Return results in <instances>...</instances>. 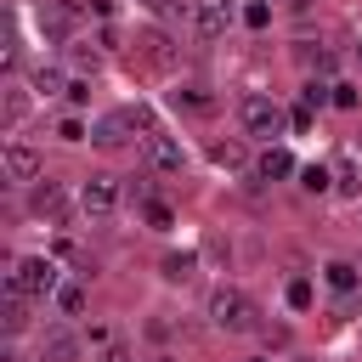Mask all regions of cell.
Returning a JSON list of instances; mask_svg holds the SVG:
<instances>
[{
  "label": "cell",
  "instance_id": "6da1fadb",
  "mask_svg": "<svg viewBox=\"0 0 362 362\" xmlns=\"http://www.w3.org/2000/svg\"><path fill=\"white\" fill-rule=\"evenodd\" d=\"M153 130H158V124H153V107H141V102H130V107H113V113H102V119L90 124V141L113 153V147H124L130 136L141 141V136H153Z\"/></svg>",
  "mask_w": 362,
  "mask_h": 362
},
{
  "label": "cell",
  "instance_id": "7a4b0ae2",
  "mask_svg": "<svg viewBox=\"0 0 362 362\" xmlns=\"http://www.w3.org/2000/svg\"><path fill=\"white\" fill-rule=\"evenodd\" d=\"M62 288V272H57V260H45V255H23L11 272H6V294H28V300H51Z\"/></svg>",
  "mask_w": 362,
  "mask_h": 362
},
{
  "label": "cell",
  "instance_id": "3957f363",
  "mask_svg": "<svg viewBox=\"0 0 362 362\" xmlns=\"http://www.w3.org/2000/svg\"><path fill=\"white\" fill-rule=\"evenodd\" d=\"M209 322H215L221 334H249V328H255V300H249L243 288H226V283H221V288L209 294Z\"/></svg>",
  "mask_w": 362,
  "mask_h": 362
},
{
  "label": "cell",
  "instance_id": "277c9868",
  "mask_svg": "<svg viewBox=\"0 0 362 362\" xmlns=\"http://www.w3.org/2000/svg\"><path fill=\"white\" fill-rule=\"evenodd\" d=\"M79 23H85L79 0H40V34H45V45H68L79 34Z\"/></svg>",
  "mask_w": 362,
  "mask_h": 362
},
{
  "label": "cell",
  "instance_id": "5b68a950",
  "mask_svg": "<svg viewBox=\"0 0 362 362\" xmlns=\"http://www.w3.org/2000/svg\"><path fill=\"white\" fill-rule=\"evenodd\" d=\"M238 119H243L249 136H266V141L283 136V124H288V113H283L272 96H243V102H238Z\"/></svg>",
  "mask_w": 362,
  "mask_h": 362
},
{
  "label": "cell",
  "instance_id": "8992f818",
  "mask_svg": "<svg viewBox=\"0 0 362 362\" xmlns=\"http://www.w3.org/2000/svg\"><path fill=\"white\" fill-rule=\"evenodd\" d=\"M187 17H192V34H198V40H221V34L232 28L238 6H232V0H192Z\"/></svg>",
  "mask_w": 362,
  "mask_h": 362
},
{
  "label": "cell",
  "instance_id": "52a82bcc",
  "mask_svg": "<svg viewBox=\"0 0 362 362\" xmlns=\"http://www.w3.org/2000/svg\"><path fill=\"white\" fill-rule=\"evenodd\" d=\"M141 164L158 170V175H170V170L187 164V153H181V141H175L170 130H153V136H141Z\"/></svg>",
  "mask_w": 362,
  "mask_h": 362
},
{
  "label": "cell",
  "instance_id": "ba28073f",
  "mask_svg": "<svg viewBox=\"0 0 362 362\" xmlns=\"http://www.w3.org/2000/svg\"><path fill=\"white\" fill-rule=\"evenodd\" d=\"M113 204H119V181H113V175H85V181H79V209H85L90 221H107Z\"/></svg>",
  "mask_w": 362,
  "mask_h": 362
},
{
  "label": "cell",
  "instance_id": "9c48e42d",
  "mask_svg": "<svg viewBox=\"0 0 362 362\" xmlns=\"http://www.w3.org/2000/svg\"><path fill=\"white\" fill-rule=\"evenodd\" d=\"M0 158H6V181H17V187H23V181H40V153H34L28 141H6Z\"/></svg>",
  "mask_w": 362,
  "mask_h": 362
},
{
  "label": "cell",
  "instance_id": "30bf717a",
  "mask_svg": "<svg viewBox=\"0 0 362 362\" xmlns=\"http://www.w3.org/2000/svg\"><path fill=\"white\" fill-rule=\"evenodd\" d=\"M28 209H34V215H45V221H68V192H62L57 181H40V187H34V198H28Z\"/></svg>",
  "mask_w": 362,
  "mask_h": 362
},
{
  "label": "cell",
  "instance_id": "8fae6325",
  "mask_svg": "<svg viewBox=\"0 0 362 362\" xmlns=\"http://www.w3.org/2000/svg\"><path fill=\"white\" fill-rule=\"evenodd\" d=\"M136 51H141V62H147V68H175V51H170V40H164L158 28L136 34Z\"/></svg>",
  "mask_w": 362,
  "mask_h": 362
},
{
  "label": "cell",
  "instance_id": "7c38bea8",
  "mask_svg": "<svg viewBox=\"0 0 362 362\" xmlns=\"http://www.w3.org/2000/svg\"><path fill=\"white\" fill-rule=\"evenodd\" d=\"M68 85H74V79H68L57 62H40V68L28 74V90H34V96H68Z\"/></svg>",
  "mask_w": 362,
  "mask_h": 362
},
{
  "label": "cell",
  "instance_id": "4fadbf2b",
  "mask_svg": "<svg viewBox=\"0 0 362 362\" xmlns=\"http://www.w3.org/2000/svg\"><path fill=\"white\" fill-rule=\"evenodd\" d=\"M294 170H300V164H294L288 147H266V153L255 158V175H260V181H283V175H294Z\"/></svg>",
  "mask_w": 362,
  "mask_h": 362
},
{
  "label": "cell",
  "instance_id": "5bb4252c",
  "mask_svg": "<svg viewBox=\"0 0 362 362\" xmlns=\"http://www.w3.org/2000/svg\"><path fill=\"white\" fill-rule=\"evenodd\" d=\"M45 362H79V334L74 328H45Z\"/></svg>",
  "mask_w": 362,
  "mask_h": 362
},
{
  "label": "cell",
  "instance_id": "9a60e30c",
  "mask_svg": "<svg viewBox=\"0 0 362 362\" xmlns=\"http://www.w3.org/2000/svg\"><path fill=\"white\" fill-rule=\"evenodd\" d=\"M170 107H175V113H209L215 96H209L204 85H175V90H170Z\"/></svg>",
  "mask_w": 362,
  "mask_h": 362
},
{
  "label": "cell",
  "instance_id": "2e32d148",
  "mask_svg": "<svg viewBox=\"0 0 362 362\" xmlns=\"http://www.w3.org/2000/svg\"><path fill=\"white\" fill-rule=\"evenodd\" d=\"M164 283H192V272H198V255L192 249H181V255H164Z\"/></svg>",
  "mask_w": 362,
  "mask_h": 362
},
{
  "label": "cell",
  "instance_id": "e0dca14e",
  "mask_svg": "<svg viewBox=\"0 0 362 362\" xmlns=\"http://www.w3.org/2000/svg\"><path fill=\"white\" fill-rule=\"evenodd\" d=\"M322 283H328L334 294H351L362 277H356V266H351V260H328V266H322Z\"/></svg>",
  "mask_w": 362,
  "mask_h": 362
},
{
  "label": "cell",
  "instance_id": "ac0fdd59",
  "mask_svg": "<svg viewBox=\"0 0 362 362\" xmlns=\"http://www.w3.org/2000/svg\"><path fill=\"white\" fill-rule=\"evenodd\" d=\"M356 187H362V164H356V158H334V192L351 198Z\"/></svg>",
  "mask_w": 362,
  "mask_h": 362
},
{
  "label": "cell",
  "instance_id": "d6986e66",
  "mask_svg": "<svg viewBox=\"0 0 362 362\" xmlns=\"http://www.w3.org/2000/svg\"><path fill=\"white\" fill-rule=\"evenodd\" d=\"M0 317H6V334H23L28 328V294H6Z\"/></svg>",
  "mask_w": 362,
  "mask_h": 362
},
{
  "label": "cell",
  "instance_id": "ffe728a7",
  "mask_svg": "<svg viewBox=\"0 0 362 362\" xmlns=\"http://www.w3.org/2000/svg\"><path fill=\"white\" fill-rule=\"evenodd\" d=\"M0 119H6V130H17V124L28 119V90H23V85L6 90V113H0Z\"/></svg>",
  "mask_w": 362,
  "mask_h": 362
},
{
  "label": "cell",
  "instance_id": "44dd1931",
  "mask_svg": "<svg viewBox=\"0 0 362 362\" xmlns=\"http://www.w3.org/2000/svg\"><path fill=\"white\" fill-rule=\"evenodd\" d=\"M51 300H57V311H62V317H79V311H85V288H79V283H62Z\"/></svg>",
  "mask_w": 362,
  "mask_h": 362
},
{
  "label": "cell",
  "instance_id": "7402d4cb",
  "mask_svg": "<svg viewBox=\"0 0 362 362\" xmlns=\"http://www.w3.org/2000/svg\"><path fill=\"white\" fill-rule=\"evenodd\" d=\"M300 187H305V192H328V187H334V170H328V164H305V170H300Z\"/></svg>",
  "mask_w": 362,
  "mask_h": 362
},
{
  "label": "cell",
  "instance_id": "603a6c76",
  "mask_svg": "<svg viewBox=\"0 0 362 362\" xmlns=\"http://www.w3.org/2000/svg\"><path fill=\"white\" fill-rule=\"evenodd\" d=\"M294 57H300L305 68H317V74H328V68H334V57H328L322 45H311V40H300V51H294Z\"/></svg>",
  "mask_w": 362,
  "mask_h": 362
},
{
  "label": "cell",
  "instance_id": "cb8c5ba5",
  "mask_svg": "<svg viewBox=\"0 0 362 362\" xmlns=\"http://www.w3.org/2000/svg\"><path fill=\"white\" fill-rule=\"evenodd\" d=\"M283 300H288V305H294V311H311V300H317V288H311V283H305V277H294V283H288V288H283Z\"/></svg>",
  "mask_w": 362,
  "mask_h": 362
},
{
  "label": "cell",
  "instance_id": "d4e9b609",
  "mask_svg": "<svg viewBox=\"0 0 362 362\" xmlns=\"http://www.w3.org/2000/svg\"><path fill=\"white\" fill-rule=\"evenodd\" d=\"M141 215H147V226H158V232H164V226H175V209H170V204H158V198H147V204H141Z\"/></svg>",
  "mask_w": 362,
  "mask_h": 362
},
{
  "label": "cell",
  "instance_id": "484cf974",
  "mask_svg": "<svg viewBox=\"0 0 362 362\" xmlns=\"http://www.w3.org/2000/svg\"><path fill=\"white\" fill-rule=\"evenodd\" d=\"M334 102V85L328 79H305V107H328Z\"/></svg>",
  "mask_w": 362,
  "mask_h": 362
},
{
  "label": "cell",
  "instance_id": "4316f807",
  "mask_svg": "<svg viewBox=\"0 0 362 362\" xmlns=\"http://www.w3.org/2000/svg\"><path fill=\"white\" fill-rule=\"evenodd\" d=\"M68 57H74V68H79V74H96V68H102V51H90V45H74Z\"/></svg>",
  "mask_w": 362,
  "mask_h": 362
},
{
  "label": "cell",
  "instance_id": "83f0119b",
  "mask_svg": "<svg viewBox=\"0 0 362 362\" xmlns=\"http://www.w3.org/2000/svg\"><path fill=\"white\" fill-rule=\"evenodd\" d=\"M141 11H153V17H181V6H192V0H136Z\"/></svg>",
  "mask_w": 362,
  "mask_h": 362
},
{
  "label": "cell",
  "instance_id": "f1b7e54d",
  "mask_svg": "<svg viewBox=\"0 0 362 362\" xmlns=\"http://www.w3.org/2000/svg\"><path fill=\"white\" fill-rule=\"evenodd\" d=\"M243 23H249V28H266V23H272V6H266V0H249V6H243Z\"/></svg>",
  "mask_w": 362,
  "mask_h": 362
},
{
  "label": "cell",
  "instance_id": "f546056e",
  "mask_svg": "<svg viewBox=\"0 0 362 362\" xmlns=\"http://www.w3.org/2000/svg\"><path fill=\"white\" fill-rule=\"evenodd\" d=\"M57 136H62V141H85L90 130H85V119H62V124H57Z\"/></svg>",
  "mask_w": 362,
  "mask_h": 362
},
{
  "label": "cell",
  "instance_id": "4dcf8cb0",
  "mask_svg": "<svg viewBox=\"0 0 362 362\" xmlns=\"http://www.w3.org/2000/svg\"><path fill=\"white\" fill-rule=\"evenodd\" d=\"M215 164H243V147L238 141H215Z\"/></svg>",
  "mask_w": 362,
  "mask_h": 362
},
{
  "label": "cell",
  "instance_id": "1f68e13d",
  "mask_svg": "<svg viewBox=\"0 0 362 362\" xmlns=\"http://www.w3.org/2000/svg\"><path fill=\"white\" fill-rule=\"evenodd\" d=\"M362 96H356V85H334V107H356Z\"/></svg>",
  "mask_w": 362,
  "mask_h": 362
},
{
  "label": "cell",
  "instance_id": "d6a6232c",
  "mask_svg": "<svg viewBox=\"0 0 362 362\" xmlns=\"http://www.w3.org/2000/svg\"><path fill=\"white\" fill-rule=\"evenodd\" d=\"M96 362H136V351H130V345H107Z\"/></svg>",
  "mask_w": 362,
  "mask_h": 362
},
{
  "label": "cell",
  "instance_id": "836d02e7",
  "mask_svg": "<svg viewBox=\"0 0 362 362\" xmlns=\"http://www.w3.org/2000/svg\"><path fill=\"white\" fill-rule=\"evenodd\" d=\"M68 102H74V107H85V102H90V85H85V79H74V85H68Z\"/></svg>",
  "mask_w": 362,
  "mask_h": 362
},
{
  "label": "cell",
  "instance_id": "e575fe53",
  "mask_svg": "<svg viewBox=\"0 0 362 362\" xmlns=\"http://www.w3.org/2000/svg\"><path fill=\"white\" fill-rule=\"evenodd\" d=\"M356 57H362V40H356Z\"/></svg>",
  "mask_w": 362,
  "mask_h": 362
},
{
  "label": "cell",
  "instance_id": "d590c367",
  "mask_svg": "<svg viewBox=\"0 0 362 362\" xmlns=\"http://www.w3.org/2000/svg\"><path fill=\"white\" fill-rule=\"evenodd\" d=\"M255 362H266V356H255Z\"/></svg>",
  "mask_w": 362,
  "mask_h": 362
}]
</instances>
